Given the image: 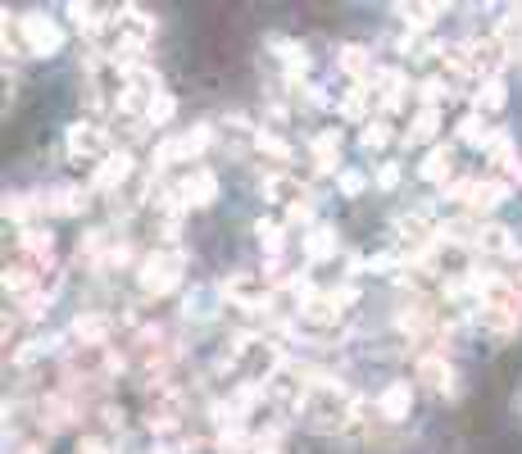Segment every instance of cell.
Masks as SVG:
<instances>
[{
  "label": "cell",
  "instance_id": "6da1fadb",
  "mask_svg": "<svg viewBox=\"0 0 522 454\" xmlns=\"http://www.w3.org/2000/svg\"><path fill=\"white\" fill-rule=\"evenodd\" d=\"M296 414L305 418V427H314V432L332 436V432L355 427L359 414H364V405H359L355 395L345 391L336 377H318V382H309V391H305V400H300Z\"/></svg>",
  "mask_w": 522,
  "mask_h": 454
},
{
  "label": "cell",
  "instance_id": "7a4b0ae2",
  "mask_svg": "<svg viewBox=\"0 0 522 454\" xmlns=\"http://www.w3.org/2000/svg\"><path fill=\"white\" fill-rule=\"evenodd\" d=\"M187 264H191L187 250H178V246L146 255V259L137 264V287H141V296L159 300V296H168V291H178V287H182V273H187Z\"/></svg>",
  "mask_w": 522,
  "mask_h": 454
},
{
  "label": "cell",
  "instance_id": "3957f363",
  "mask_svg": "<svg viewBox=\"0 0 522 454\" xmlns=\"http://www.w3.org/2000/svg\"><path fill=\"white\" fill-rule=\"evenodd\" d=\"M64 368L82 382H109V377L123 373V355L114 346H69Z\"/></svg>",
  "mask_w": 522,
  "mask_h": 454
},
{
  "label": "cell",
  "instance_id": "277c9868",
  "mask_svg": "<svg viewBox=\"0 0 522 454\" xmlns=\"http://www.w3.org/2000/svg\"><path fill=\"white\" fill-rule=\"evenodd\" d=\"M218 291H223V300L232 309H246V314H259V309L273 305V282H268L264 273H227L223 282H218Z\"/></svg>",
  "mask_w": 522,
  "mask_h": 454
},
{
  "label": "cell",
  "instance_id": "5b68a950",
  "mask_svg": "<svg viewBox=\"0 0 522 454\" xmlns=\"http://www.w3.org/2000/svg\"><path fill=\"white\" fill-rule=\"evenodd\" d=\"M209 146H214V128L200 123V128H191V132H178V137L159 141L155 155H150V168L159 173V168H168V164H191V159H200Z\"/></svg>",
  "mask_w": 522,
  "mask_h": 454
},
{
  "label": "cell",
  "instance_id": "8992f818",
  "mask_svg": "<svg viewBox=\"0 0 522 454\" xmlns=\"http://www.w3.org/2000/svg\"><path fill=\"white\" fill-rule=\"evenodd\" d=\"M19 37H23V50L41 55V60L64 50V28L55 19H46V14H19Z\"/></svg>",
  "mask_w": 522,
  "mask_h": 454
},
{
  "label": "cell",
  "instance_id": "52a82bcc",
  "mask_svg": "<svg viewBox=\"0 0 522 454\" xmlns=\"http://www.w3.org/2000/svg\"><path fill=\"white\" fill-rule=\"evenodd\" d=\"M468 46V73H473L477 82H491V78H500V69H504V46H500V37H468L463 41Z\"/></svg>",
  "mask_w": 522,
  "mask_h": 454
},
{
  "label": "cell",
  "instance_id": "ba28073f",
  "mask_svg": "<svg viewBox=\"0 0 522 454\" xmlns=\"http://www.w3.org/2000/svg\"><path fill=\"white\" fill-rule=\"evenodd\" d=\"M64 146H69L73 159H109L114 155V150H109V132L100 128V123H91V119L73 123V128L64 132Z\"/></svg>",
  "mask_w": 522,
  "mask_h": 454
},
{
  "label": "cell",
  "instance_id": "9c48e42d",
  "mask_svg": "<svg viewBox=\"0 0 522 454\" xmlns=\"http://www.w3.org/2000/svg\"><path fill=\"white\" fill-rule=\"evenodd\" d=\"M395 327H400L404 336L445 332V323H441V309H436L427 296H414V300H409V305H400V314H395Z\"/></svg>",
  "mask_w": 522,
  "mask_h": 454
},
{
  "label": "cell",
  "instance_id": "30bf717a",
  "mask_svg": "<svg viewBox=\"0 0 522 454\" xmlns=\"http://www.w3.org/2000/svg\"><path fill=\"white\" fill-rule=\"evenodd\" d=\"M182 414H187L182 391H173V386H155V400H150V414H146L150 432H173V427H182Z\"/></svg>",
  "mask_w": 522,
  "mask_h": 454
},
{
  "label": "cell",
  "instance_id": "8fae6325",
  "mask_svg": "<svg viewBox=\"0 0 522 454\" xmlns=\"http://www.w3.org/2000/svg\"><path fill=\"white\" fill-rule=\"evenodd\" d=\"M19 264L32 268V273H50V264H55V237L50 232H41V227H23L19 232Z\"/></svg>",
  "mask_w": 522,
  "mask_h": 454
},
{
  "label": "cell",
  "instance_id": "7c38bea8",
  "mask_svg": "<svg viewBox=\"0 0 522 454\" xmlns=\"http://www.w3.org/2000/svg\"><path fill=\"white\" fill-rule=\"evenodd\" d=\"M132 168H137L132 150L119 146L109 159H100V164H96V173H91V191H109V196H119V187L132 178Z\"/></svg>",
  "mask_w": 522,
  "mask_h": 454
},
{
  "label": "cell",
  "instance_id": "4fadbf2b",
  "mask_svg": "<svg viewBox=\"0 0 522 454\" xmlns=\"http://www.w3.org/2000/svg\"><path fill=\"white\" fill-rule=\"evenodd\" d=\"M414 377L423 386H432L436 395H454V391H459V373H454V364L445 355H423V359H418V368H414Z\"/></svg>",
  "mask_w": 522,
  "mask_h": 454
},
{
  "label": "cell",
  "instance_id": "5bb4252c",
  "mask_svg": "<svg viewBox=\"0 0 522 454\" xmlns=\"http://www.w3.org/2000/svg\"><path fill=\"white\" fill-rule=\"evenodd\" d=\"M182 200H187V209H209L218 200V178L209 173V168H191L187 178L178 182Z\"/></svg>",
  "mask_w": 522,
  "mask_h": 454
},
{
  "label": "cell",
  "instance_id": "9a60e30c",
  "mask_svg": "<svg viewBox=\"0 0 522 454\" xmlns=\"http://www.w3.org/2000/svg\"><path fill=\"white\" fill-rule=\"evenodd\" d=\"M391 232H395V237H404L414 250H427L436 241V227H432V218H427L423 209H414V214H395L391 218Z\"/></svg>",
  "mask_w": 522,
  "mask_h": 454
},
{
  "label": "cell",
  "instance_id": "2e32d148",
  "mask_svg": "<svg viewBox=\"0 0 522 454\" xmlns=\"http://www.w3.org/2000/svg\"><path fill=\"white\" fill-rule=\"evenodd\" d=\"M477 250H482V255H495V259H518L522 255L518 237H513V227H504V223H482Z\"/></svg>",
  "mask_w": 522,
  "mask_h": 454
},
{
  "label": "cell",
  "instance_id": "e0dca14e",
  "mask_svg": "<svg viewBox=\"0 0 522 454\" xmlns=\"http://www.w3.org/2000/svg\"><path fill=\"white\" fill-rule=\"evenodd\" d=\"M509 182H500V178H477L473 182V196H468V214H495V209L509 200Z\"/></svg>",
  "mask_w": 522,
  "mask_h": 454
},
{
  "label": "cell",
  "instance_id": "ac0fdd59",
  "mask_svg": "<svg viewBox=\"0 0 522 454\" xmlns=\"http://www.w3.org/2000/svg\"><path fill=\"white\" fill-rule=\"evenodd\" d=\"M69 336L78 346H109V336H114V318L109 314H78L69 327Z\"/></svg>",
  "mask_w": 522,
  "mask_h": 454
},
{
  "label": "cell",
  "instance_id": "d6986e66",
  "mask_svg": "<svg viewBox=\"0 0 522 454\" xmlns=\"http://www.w3.org/2000/svg\"><path fill=\"white\" fill-rule=\"evenodd\" d=\"M477 237H482V223H477L473 214L436 223V246H477Z\"/></svg>",
  "mask_w": 522,
  "mask_h": 454
},
{
  "label": "cell",
  "instance_id": "ffe728a7",
  "mask_svg": "<svg viewBox=\"0 0 522 454\" xmlns=\"http://www.w3.org/2000/svg\"><path fill=\"white\" fill-rule=\"evenodd\" d=\"M336 64H341L350 78H355V87H368V82L377 78V64H373V50L359 46V41H350V46H341V55H336Z\"/></svg>",
  "mask_w": 522,
  "mask_h": 454
},
{
  "label": "cell",
  "instance_id": "44dd1931",
  "mask_svg": "<svg viewBox=\"0 0 522 454\" xmlns=\"http://www.w3.org/2000/svg\"><path fill=\"white\" fill-rule=\"evenodd\" d=\"M264 200H273V205H300V200H314L309 196V187L296 178V173H273V178H264Z\"/></svg>",
  "mask_w": 522,
  "mask_h": 454
},
{
  "label": "cell",
  "instance_id": "7402d4cb",
  "mask_svg": "<svg viewBox=\"0 0 522 454\" xmlns=\"http://www.w3.org/2000/svg\"><path fill=\"white\" fill-rule=\"evenodd\" d=\"M87 205H91V196L82 187H73V182H64V187H55L46 196V214H55V218H82Z\"/></svg>",
  "mask_w": 522,
  "mask_h": 454
},
{
  "label": "cell",
  "instance_id": "603a6c76",
  "mask_svg": "<svg viewBox=\"0 0 522 454\" xmlns=\"http://www.w3.org/2000/svg\"><path fill=\"white\" fill-rule=\"evenodd\" d=\"M218 309H223V291H218V282L214 287H191L187 300H182V318H191V323H209Z\"/></svg>",
  "mask_w": 522,
  "mask_h": 454
},
{
  "label": "cell",
  "instance_id": "cb8c5ba5",
  "mask_svg": "<svg viewBox=\"0 0 522 454\" xmlns=\"http://www.w3.org/2000/svg\"><path fill=\"white\" fill-rule=\"evenodd\" d=\"M409 409H414V386L409 382H391L382 395H377V414H382L386 423H404Z\"/></svg>",
  "mask_w": 522,
  "mask_h": 454
},
{
  "label": "cell",
  "instance_id": "d4e9b609",
  "mask_svg": "<svg viewBox=\"0 0 522 454\" xmlns=\"http://www.w3.org/2000/svg\"><path fill=\"white\" fill-rule=\"evenodd\" d=\"M37 423L46 427V436L50 432H64V427H73V418H78V405H73L69 395H46V400H41L37 405Z\"/></svg>",
  "mask_w": 522,
  "mask_h": 454
},
{
  "label": "cell",
  "instance_id": "484cf974",
  "mask_svg": "<svg viewBox=\"0 0 522 454\" xmlns=\"http://www.w3.org/2000/svg\"><path fill=\"white\" fill-rule=\"evenodd\" d=\"M450 173H454V150L450 146H432L418 164V178L432 182V187H450Z\"/></svg>",
  "mask_w": 522,
  "mask_h": 454
},
{
  "label": "cell",
  "instance_id": "4316f807",
  "mask_svg": "<svg viewBox=\"0 0 522 454\" xmlns=\"http://www.w3.org/2000/svg\"><path fill=\"white\" fill-rule=\"evenodd\" d=\"M373 91H377V100H382L386 114H395V109L404 105V91H409V78H404L400 69H377Z\"/></svg>",
  "mask_w": 522,
  "mask_h": 454
},
{
  "label": "cell",
  "instance_id": "83f0119b",
  "mask_svg": "<svg viewBox=\"0 0 522 454\" xmlns=\"http://www.w3.org/2000/svg\"><path fill=\"white\" fill-rule=\"evenodd\" d=\"M336 318H341V300L332 291H314L305 300V309H300V323H314V327H336Z\"/></svg>",
  "mask_w": 522,
  "mask_h": 454
},
{
  "label": "cell",
  "instance_id": "f1b7e54d",
  "mask_svg": "<svg viewBox=\"0 0 522 454\" xmlns=\"http://www.w3.org/2000/svg\"><path fill=\"white\" fill-rule=\"evenodd\" d=\"M486 155H491V164L504 173V182H509V187H513V182L522 187V159H518V146L509 141V132H500V137H495V146L486 150Z\"/></svg>",
  "mask_w": 522,
  "mask_h": 454
},
{
  "label": "cell",
  "instance_id": "f546056e",
  "mask_svg": "<svg viewBox=\"0 0 522 454\" xmlns=\"http://www.w3.org/2000/svg\"><path fill=\"white\" fill-rule=\"evenodd\" d=\"M473 323H477V327H486V332H495V336H513V332L522 327V318H518V314H509V309L477 305V309H473Z\"/></svg>",
  "mask_w": 522,
  "mask_h": 454
},
{
  "label": "cell",
  "instance_id": "4dcf8cb0",
  "mask_svg": "<svg viewBox=\"0 0 522 454\" xmlns=\"http://www.w3.org/2000/svg\"><path fill=\"white\" fill-rule=\"evenodd\" d=\"M495 137H500V132H495L491 123H486L482 114H477V109L459 123V141H463V146H473V150H491V146H495Z\"/></svg>",
  "mask_w": 522,
  "mask_h": 454
},
{
  "label": "cell",
  "instance_id": "1f68e13d",
  "mask_svg": "<svg viewBox=\"0 0 522 454\" xmlns=\"http://www.w3.org/2000/svg\"><path fill=\"white\" fill-rule=\"evenodd\" d=\"M309 150H314V168H318V173H332L336 159H341V132H336V128L318 132V137L309 141Z\"/></svg>",
  "mask_w": 522,
  "mask_h": 454
},
{
  "label": "cell",
  "instance_id": "d6a6232c",
  "mask_svg": "<svg viewBox=\"0 0 522 454\" xmlns=\"http://www.w3.org/2000/svg\"><path fill=\"white\" fill-rule=\"evenodd\" d=\"M332 255H336V227L314 223L305 237V259L309 264H323V259H332Z\"/></svg>",
  "mask_w": 522,
  "mask_h": 454
},
{
  "label": "cell",
  "instance_id": "836d02e7",
  "mask_svg": "<svg viewBox=\"0 0 522 454\" xmlns=\"http://www.w3.org/2000/svg\"><path fill=\"white\" fill-rule=\"evenodd\" d=\"M436 132H441V109H418L414 123H409V132H404V146H423V141H432Z\"/></svg>",
  "mask_w": 522,
  "mask_h": 454
},
{
  "label": "cell",
  "instance_id": "e575fe53",
  "mask_svg": "<svg viewBox=\"0 0 522 454\" xmlns=\"http://www.w3.org/2000/svg\"><path fill=\"white\" fill-rule=\"evenodd\" d=\"M473 105H477V114H500L504 105H509V87H504V78H491V82H482L477 87V96H473Z\"/></svg>",
  "mask_w": 522,
  "mask_h": 454
},
{
  "label": "cell",
  "instance_id": "d590c367",
  "mask_svg": "<svg viewBox=\"0 0 522 454\" xmlns=\"http://www.w3.org/2000/svg\"><path fill=\"white\" fill-rule=\"evenodd\" d=\"M37 214H46V200H37V196H5V218H10V223L32 227V218H37Z\"/></svg>",
  "mask_w": 522,
  "mask_h": 454
},
{
  "label": "cell",
  "instance_id": "8d00e7d4",
  "mask_svg": "<svg viewBox=\"0 0 522 454\" xmlns=\"http://www.w3.org/2000/svg\"><path fill=\"white\" fill-rule=\"evenodd\" d=\"M395 14L409 23V32H427L445 14V5H395Z\"/></svg>",
  "mask_w": 522,
  "mask_h": 454
},
{
  "label": "cell",
  "instance_id": "74e56055",
  "mask_svg": "<svg viewBox=\"0 0 522 454\" xmlns=\"http://www.w3.org/2000/svg\"><path fill=\"white\" fill-rule=\"evenodd\" d=\"M255 237L264 246L268 259H282V246H286V223H273V218H259L255 223Z\"/></svg>",
  "mask_w": 522,
  "mask_h": 454
},
{
  "label": "cell",
  "instance_id": "f35d334b",
  "mask_svg": "<svg viewBox=\"0 0 522 454\" xmlns=\"http://www.w3.org/2000/svg\"><path fill=\"white\" fill-rule=\"evenodd\" d=\"M495 37H500V46H504V55H522V10H509L500 19V28H495Z\"/></svg>",
  "mask_w": 522,
  "mask_h": 454
},
{
  "label": "cell",
  "instance_id": "ab89813d",
  "mask_svg": "<svg viewBox=\"0 0 522 454\" xmlns=\"http://www.w3.org/2000/svg\"><path fill=\"white\" fill-rule=\"evenodd\" d=\"M60 341H64V336H32V341H23V346L14 350V364H19V368L37 364V359H46L50 350L60 346Z\"/></svg>",
  "mask_w": 522,
  "mask_h": 454
},
{
  "label": "cell",
  "instance_id": "60d3db41",
  "mask_svg": "<svg viewBox=\"0 0 522 454\" xmlns=\"http://www.w3.org/2000/svg\"><path fill=\"white\" fill-rule=\"evenodd\" d=\"M391 141H395V132H391V123L386 119H368L364 132H359V146L364 150H386Z\"/></svg>",
  "mask_w": 522,
  "mask_h": 454
},
{
  "label": "cell",
  "instance_id": "b9f144b4",
  "mask_svg": "<svg viewBox=\"0 0 522 454\" xmlns=\"http://www.w3.org/2000/svg\"><path fill=\"white\" fill-rule=\"evenodd\" d=\"M173 114H178L173 91H159V96L150 100V109H146V123H150V128H164V123H173Z\"/></svg>",
  "mask_w": 522,
  "mask_h": 454
},
{
  "label": "cell",
  "instance_id": "7bdbcfd3",
  "mask_svg": "<svg viewBox=\"0 0 522 454\" xmlns=\"http://www.w3.org/2000/svg\"><path fill=\"white\" fill-rule=\"evenodd\" d=\"M255 150L268 159H277V164H291V146H286L282 137H273V132H255Z\"/></svg>",
  "mask_w": 522,
  "mask_h": 454
},
{
  "label": "cell",
  "instance_id": "ee69618b",
  "mask_svg": "<svg viewBox=\"0 0 522 454\" xmlns=\"http://www.w3.org/2000/svg\"><path fill=\"white\" fill-rule=\"evenodd\" d=\"M445 96H450V82L445 78H423L418 82V100H423V109H441Z\"/></svg>",
  "mask_w": 522,
  "mask_h": 454
},
{
  "label": "cell",
  "instance_id": "f6af8a7d",
  "mask_svg": "<svg viewBox=\"0 0 522 454\" xmlns=\"http://www.w3.org/2000/svg\"><path fill=\"white\" fill-rule=\"evenodd\" d=\"M364 187H368V178H364V173H359V168H341V173H336V191H341L345 200L364 196Z\"/></svg>",
  "mask_w": 522,
  "mask_h": 454
},
{
  "label": "cell",
  "instance_id": "bcb514c9",
  "mask_svg": "<svg viewBox=\"0 0 522 454\" xmlns=\"http://www.w3.org/2000/svg\"><path fill=\"white\" fill-rule=\"evenodd\" d=\"M64 14H69V19L78 23V28L87 32V37H91V32H96V19H100V10H96V5H82V0H69V5H64Z\"/></svg>",
  "mask_w": 522,
  "mask_h": 454
},
{
  "label": "cell",
  "instance_id": "7dc6e473",
  "mask_svg": "<svg viewBox=\"0 0 522 454\" xmlns=\"http://www.w3.org/2000/svg\"><path fill=\"white\" fill-rule=\"evenodd\" d=\"M368 96H373L368 87H350V91H345V100H341V114H345V119H364Z\"/></svg>",
  "mask_w": 522,
  "mask_h": 454
},
{
  "label": "cell",
  "instance_id": "c3c4849f",
  "mask_svg": "<svg viewBox=\"0 0 522 454\" xmlns=\"http://www.w3.org/2000/svg\"><path fill=\"white\" fill-rule=\"evenodd\" d=\"M46 309H50V287H37L32 296L19 300V314H23V318H41Z\"/></svg>",
  "mask_w": 522,
  "mask_h": 454
},
{
  "label": "cell",
  "instance_id": "681fc988",
  "mask_svg": "<svg viewBox=\"0 0 522 454\" xmlns=\"http://www.w3.org/2000/svg\"><path fill=\"white\" fill-rule=\"evenodd\" d=\"M373 187L377 191H395V187H400V164H382V168H377Z\"/></svg>",
  "mask_w": 522,
  "mask_h": 454
},
{
  "label": "cell",
  "instance_id": "f907efd6",
  "mask_svg": "<svg viewBox=\"0 0 522 454\" xmlns=\"http://www.w3.org/2000/svg\"><path fill=\"white\" fill-rule=\"evenodd\" d=\"M314 218V200H300V205L286 209V227H296V223H309Z\"/></svg>",
  "mask_w": 522,
  "mask_h": 454
},
{
  "label": "cell",
  "instance_id": "816d5d0a",
  "mask_svg": "<svg viewBox=\"0 0 522 454\" xmlns=\"http://www.w3.org/2000/svg\"><path fill=\"white\" fill-rule=\"evenodd\" d=\"M395 268H404L400 255H373L368 259V273H395Z\"/></svg>",
  "mask_w": 522,
  "mask_h": 454
},
{
  "label": "cell",
  "instance_id": "f5cc1de1",
  "mask_svg": "<svg viewBox=\"0 0 522 454\" xmlns=\"http://www.w3.org/2000/svg\"><path fill=\"white\" fill-rule=\"evenodd\" d=\"M78 454H109V445L100 441V436H82V441H78Z\"/></svg>",
  "mask_w": 522,
  "mask_h": 454
},
{
  "label": "cell",
  "instance_id": "db71d44e",
  "mask_svg": "<svg viewBox=\"0 0 522 454\" xmlns=\"http://www.w3.org/2000/svg\"><path fill=\"white\" fill-rule=\"evenodd\" d=\"M150 454H173V450H168V445H155V450H150Z\"/></svg>",
  "mask_w": 522,
  "mask_h": 454
}]
</instances>
